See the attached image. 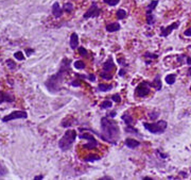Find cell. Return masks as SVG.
Wrapping results in <instances>:
<instances>
[{"label": "cell", "mask_w": 191, "mask_h": 180, "mask_svg": "<svg viewBox=\"0 0 191 180\" xmlns=\"http://www.w3.org/2000/svg\"><path fill=\"white\" fill-rule=\"evenodd\" d=\"M143 126L145 128L151 133H155V134H160L164 133L167 129V122L166 120H159L157 123H153V124H149V123H143Z\"/></svg>", "instance_id": "4"}, {"label": "cell", "mask_w": 191, "mask_h": 180, "mask_svg": "<svg viewBox=\"0 0 191 180\" xmlns=\"http://www.w3.org/2000/svg\"><path fill=\"white\" fill-rule=\"evenodd\" d=\"M120 30V25L118 22H114V24H109L106 26V31L107 32H116Z\"/></svg>", "instance_id": "16"}, {"label": "cell", "mask_w": 191, "mask_h": 180, "mask_svg": "<svg viewBox=\"0 0 191 180\" xmlns=\"http://www.w3.org/2000/svg\"><path fill=\"white\" fill-rule=\"evenodd\" d=\"M100 9H99V7L97 5V3L96 2H94L91 4V7L88 9V11L86 13L84 14V18L85 19H88V18H90V17H98L100 15Z\"/></svg>", "instance_id": "9"}, {"label": "cell", "mask_w": 191, "mask_h": 180, "mask_svg": "<svg viewBox=\"0 0 191 180\" xmlns=\"http://www.w3.org/2000/svg\"><path fill=\"white\" fill-rule=\"evenodd\" d=\"M63 11L60 9V4H58V2H54L53 5H52V14H53L54 17H56V18H58V17H60L62 15H63Z\"/></svg>", "instance_id": "13"}, {"label": "cell", "mask_w": 191, "mask_h": 180, "mask_svg": "<svg viewBox=\"0 0 191 180\" xmlns=\"http://www.w3.org/2000/svg\"><path fill=\"white\" fill-rule=\"evenodd\" d=\"M14 100L15 96H13L12 94L0 91V103H2V102H13Z\"/></svg>", "instance_id": "11"}, {"label": "cell", "mask_w": 191, "mask_h": 180, "mask_svg": "<svg viewBox=\"0 0 191 180\" xmlns=\"http://www.w3.org/2000/svg\"><path fill=\"white\" fill-rule=\"evenodd\" d=\"M15 59H17V60H19V61H22V60H24V54H22V51H17L16 54H14Z\"/></svg>", "instance_id": "30"}, {"label": "cell", "mask_w": 191, "mask_h": 180, "mask_svg": "<svg viewBox=\"0 0 191 180\" xmlns=\"http://www.w3.org/2000/svg\"><path fill=\"white\" fill-rule=\"evenodd\" d=\"M116 114H117L116 112H111V113H108V114H107V117H111V118H113V117L116 116Z\"/></svg>", "instance_id": "37"}, {"label": "cell", "mask_w": 191, "mask_h": 180, "mask_svg": "<svg viewBox=\"0 0 191 180\" xmlns=\"http://www.w3.org/2000/svg\"><path fill=\"white\" fill-rule=\"evenodd\" d=\"M125 132H128V133H133V134H139L138 130L136 129V128H134V127H132V125L131 126H126Z\"/></svg>", "instance_id": "25"}, {"label": "cell", "mask_w": 191, "mask_h": 180, "mask_svg": "<svg viewBox=\"0 0 191 180\" xmlns=\"http://www.w3.org/2000/svg\"><path fill=\"white\" fill-rule=\"evenodd\" d=\"M100 77H102L104 80H111V79H113V76H111V73H106V71H103L100 74Z\"/></svg>", "instance_id": "22"}, {"label": "cell", "mask_w": 191, "mask_h": 180, "mask_svg": "<svg viewBox=\"0 0 191 180\" xmlns=\"http://www.w3.org/2000/svg\"><path fill=\"white\" fill-rule=\"evenodd\" d=\"M104 2L107 3V4L111 5V7H114V5L118 4V3L120 2V0H104Z\"/></svg>", "instance_id": "29"}, {"label": "cell", "mask_w": 191, "mask_h": 180, "mask_svg": "<svg viewBox=\"0 0 191 180\" xmlns=\"http://www.w3.org/2000/svg\"><path fill=\"white\" fill-rule=\"evenodd\" d=\"M26 51H27V54H28V56H31V54L33 52V49H27Z\"/></svg>", "instance_id": "41"}, {"label": "cell", "mask_w": 191, "mask_h": 180, "mask_svg": "<svg viewBox=\"0 0 191 180\" xmlns=\"http://www.w3.org/2000/svg\"><path fill=\"white\" fill-rule=\"evenodd\" d=\"M113 107V102L111 101V100H105V101H103L100 105V108L101 109H108V108H111Z\"/></svg>", "instance_id": "21"}, {"label": "cell", "mask_w": 191, "mask_h": 180, "mask_svg": "<svg viewBox=\"0 0 191 180\" xmlns=\"http://www.w3.org/2000/svg\"><path fill=\"white\" fill-rule=\"evenodd\" d=\"M166 82L168 83V84H174L175 82V75H168L167 77H166Z\"/></svg>", "instance_id": "24"}, {"label": "cell", "mask_w": 191, "mask_h": 180, "mask_svg": "<svg viewBox=\"0 0 191 180\" xmlns=\"http://www.w3.org/2000/svg\"><path fill=\"white\" fill-rule=\"evenodd\" d=\"M77 50H79V54H80L81 56L87 57L88 52H87V50H86V49L84 48V47H79V48H77Z\"/></svg>", "instance_id": "31"}, {"label": "cell", "mask_w": 191, "mask_h": 180, "mask_svg": "<svg viewBox=\"0 0 191 180\" xmlns=\"http://www.w3.org/2000/svg\"><path fill=\"white\" fill-rule=\"evenodd\" d=\"M124 144H125L126 147H128V148H131V149L137 148V147L140 145L139 142L136 141V140H134V139H126L125 142H124Z\"/></svg>", "instance_id": "14"}, {"label": "cell", "mask_w": 191, "mask_h": 180, "mask_svg": "<svg viewBox=\"0 0 191 180\" xmlns=\"http://www.w3.org/2000/svg\"><path fill=\"white\" fill-rule=\"evenodd\" d=\"M111 100H114L115 102H117V103H120L121 102V97L119 94H117V95H113L111 96Z\"/></svg>", "instance_id": "33"}, {"label": "cell", "mask_w": 191, "mask_h": 180, "mask_svg": "<svg viewBox=\"0 0 191 180\" xmlns=\"http://www.w3.org/2000/svg\"><path fill=\"white\" fill-rule=\"evenodd\" d=\"M124 74H125V69H124V68H122V69H121V71H119V76H120V77H122V76H123Z\"/></svg>", "instance_id": "39"}, {"label": "cell", "mask_w": 191, "mask_h": 180, "mask_svg": "<svg viewBox=\"0 0 191 180\" xmlns=\"http://www.w3.org/2000/svg\"><path fill=\"white\" fill-rule=\"evenodd\" d=\"M158 155H159V156L162 157V158H164H164H167V157H168V155H164L162 152H159Z\"/></svg>", "instance_id": "42"}, {"label": "cell", "mask_w": 191, "mask_h": 180, "mask_svg": "<svg viewBox=\"0 0 191 180\" xmlns=\"http://www.w3.org/2000/svg\"><path fill=\"white\" fill-rule=\"evenodd\" d=\"M73 10V4L70 2H66L65 4H64V11L67 13H70L71 11Z\"/></svg>", "instance_id": "26"}, {"label": "cell", "mask_w": 191, "mask_h": 180, "mask_svg": "<svg viewBox=\"0 0 191 180\" xmlns=\"http://www.w3.org/2000/svg\"><path fill=\"white\" fill-rule=\"evenodd\" d=\"M151 93V83L147 81H142L137 85L135 90V95L137 97H147Z\"/></svg>", "instance_id": "5"}, {"label": "cell", "mask_w": 191, "mask_h": 180, "mask_svg": "<svg viewBox=\"0 0 191 180\" xmlns=\"http://www.w3.org/2000/svg\"><path fill=\"white\" fill-rule=\"evenodd\" d=\"M97 160H100V156H97V155H94V153H91V155H89V156L84 159L85 162H94V161H97Z\"/></svg>", "instance_id": "20"}, {"label": "cell", "mask_w": 191, "mask_h": 180, "mask_svg": "<svg viewBox=\"0 0 191 180\" xmlns=\"http://www.w3.org/2000/svg\"><path fill=\"white\" fill-rule=\"evenodd\" d=\"M75 139H77V132L75 130H67L63 138L58 141V147L60 150L67 151L71 148L72 144L74 143Z\"/></svg>", "instance_id": "3"}, {"label": "cell", "mask_w": 191, "mask_h": 180, "mask_svg": "<svg viewBox=\"0 0 191 180\" xmlns=\"http://www.w3.org/2000/svg\"><path fill=\"white\" fill-rule=\"evenodd\" d=\"M28 114L26 111H13L11 114L7 115L2 118V122L7 123L13 120V119H18V118H27Z\"/></svg>", "instance_id": "8"}, {"label": "cell", "mask_w": 191, "mask_h": 180, "mask_svg": "<svg viewBox=\"0 0 191 180\" xmlns=\"http://www.w3.org/2000/svg\"><path fill=\"white\" fill-rule=\"evenodd\" d=\"M178 26H179V22H173L171 26H168V27H162V28H160V31H162L160 35H162V37L168 36V35H170V34H171V32L173 31V30L177 29V28H178Z\"/></svg>", "instance_id": "10"}, {"label": "cell", "mask_w": 191, "mask_h": 180, "mask_svg": "<svg viewBox=\"0 0 191 180\" xmlns=\"http://www.w3.org/2000/svg\"><path fill=\"white\" fill-rule=\"evenodd\" d=\"M184 34L186 35V36H191V28H189V29H187L186 31L184 32Z\"/></svg>", "instance_id": "35"}, {"label": "cell", "mask_w": 191, "mask_h": 180, "mask_svg": "<svg viewBox=\"0 0 191 180\" xmlns=\"http://www.w3.org/2000/svg\"><path fill=\"white\" fill-rule=\"evenodd\" d=\"M122 119H123V122L125 123L126 126H131L132 124L134 123V119L131 115L128 114V113H125V114L122 115Z\"/></svg>", "instance_id": "17"}, {"label": "cell", "mask_w": 191, "mask_h": 180, "mask_svg": "<svg viewBox=\"0 0 191 180\" xmlns=\"http://www.w3.org/2000/svg\"><path fill=\"white\" fill-rule=\"evenodd\" d=\"M74 67L77 68V69H84L85 63L83 61H75L74 62Z\"/></svg>", "instance_id": "27"}, {"label": "cell", "mask_w": 191, "mask_h": 180, "mask_svg": "<svg viewBox=\"0 0 191 180\" xmlns=\"http://www.w3.org/2000/svg\"><path fill=\"white\" fill-rule=\"evenodd\" d=\"M7 65L10 69H15V68H16V64H15V62L13 61V60H10V59L7 60Z\"/></svg>", "instance_id": "28"}, {"label": "cell", "mask_w": 191, "mask_h": 180, "mask_svg": "<svg viewBox=\"0 0 191 180\" xmlns=\"http://www.w3.org/2000/svg\"><path fill=\"white\" fill-rule=\"evenodd\" d=\"M101 139L106 143L116 145L120 138V129L114 119H111V117H102L101 119Z\"/></svg>", "instance_id": "2"}, {"label": "cell", "mask_w": 191, "mask_h": 180, "mask_svg": "<svg viewBox=\"0 0 191 180\" xmlns=\"http://www.w3.org/2000/svg\"><path fill=\"white\" fill-rule=\"evenodd\" d=\"M125 16H126V12L123 9H119V10L117 11V18H118V19H123Z\"/></svg>", "instance_id": "23"}, {"label": "cell", "mask_w": 191, "mask_h": 180, "mask_svg": "<svg viewBox=\"0 0 191 180\" xmlns=\"http://www.w3.org/2000/svg\"><path fill=\"white\" fill-rule=\"evenodd\" d=\"M70 65H71V60L67 58H64L60 62V69L58 71V73H55L54 75L50 76L47 81L45 82L46 88L50 91L51 93H58L62 88V83H63L64 79H65L66 75L68 74V71H70Z\"/></svg>", "instance_id": "1"}, {"label": "cell", "mask_w": 191, "mask_h": 180, "mask_svg": "<svg viewBox=\"0 0 191 180\" xmlns=\"http://www.w3.org/2000/svg\"><path fill=\"white\" fill-rule=\"evenodd\" d=\"M111 89H113V85L111 84H104V83L99 84V86H98V90L100 92H107V91H111Z\"/></svg>", "instance_id": "19"}, {"label": "cell", "mask_w": 191, "mask_h": 180, "mask_svg": "<svg viewBox=\"0 0 191 180\" xmlns=\"http://www.w3.org/2000/svg\"><path fill=\"white\" fill-rule=\"evenodd\" d=\"M114 68H115V63H114V61L111 60V58H109L108 60L103 64V66H102L103 71H106V73H111Z\"/></svg>", "instance_id": "12"}, {"label": "cell", "mask_w": 191, "mask_h": 180, "mask_svg": "<svg viewBox=\"0 0 191 180\" xmlns=\"http://www.w3.org/2000/svg\"><path fill=\"white\" fill-rule=\"evenodd\" d=\"M88 80H90V81H96V77H94V75H89V76H88Z\"/></svg>", "instance_id": "38"}, {"label": "cell", "mask_w": 191, "mask_h": 180, "mask_svg": "<svg viewBox=\"0 0 191 180\" xmlns=\"http://www.w3.org/2000/svg\"><path fill=\"white\" fill-rule=\"evenodd\" d=\"M188 76H189V77H191V67L188 69Z\"/></svg>", "instance_id": "44"}, {"label": "cell", "mask_w": 191, "mask_h": 180, "mask_svg": "<svg viewBox=\"0 0 191 180\" xmlns=\"http://www.w3.org/2000/svg\"><path fill=\"white\" fill-rule=\"evenodd\" d=\"M151 86H154L157 91H159L160 89H162V81H160L159 76H156V77H155L154 81L151 83Z\"/></svg>", "instance_id": "18"}, {"label": "cell", "mask_w": 191, "mask_h": 180, "mask_svg": "<svg viewBox=\"0 0 191 180\" xmlns=\"http://www.w3.org/2000/svg\"><path fill=\"white\" fill-rule=\"evenodd\" d=\"M80 139H84V140H87V143L86 144H83V148L84 149H94L96 147H98V141L94 139V136L92 134L89 133H82L79 135Z\"/></svg>", "instance_id": "6"}, {"label": "cell", "mask_w": 191, "mask_h": 180, "mask_svg": "<svg viewBox=\"0 0 191 180\" xmlns=\"http://www.w3.org/2000/svg\"><path fill=\"white\" fill-rule=\"evenodd\" d=\"M79 46V36H77V33H72L70 36V47L72 50L77 48Z\"/></svg>", "instance_id": "15"}, {"label": "cell", "mask_w": 191, "mask_h": 180, "mask_svg": "<svg viewBox=\"0 0 191 180\" xmlns=\"http://www.w3.org/2000/svg\"><path fill=\"white\" fill-rule=\"evenodd\" d=\"M0 170H3V172H5V173H7V170H5V168L3 167L2 165H1V164H0ZM4 175V174L2 173V172H0V176H3Z\"/></svg>", "instance_id": "36"}, {"label": "cell", "mask_w": 191, "mask_h": 180, "mask_svg": "<svg viewBox=\"0 0 191 180\" xmlns=\"http://www.w3.org/2000/svg\"><path fill=\"white\" fill-rule=\"evenodd\" d=\"M158 4V1L157 0H154V1H152V2L150 3V4L147 5V25H153L154 24V15H153V11H154V9L156 7H157Z\"/></svg>", "instance_id": "7"}, {"label": "cell", "mask_w": 191, "mask_h": 180, "mask_svg": "<svg viewBox=\"0 0 191 180\" xmlns=\"http://www.w3.org/2000/svg\"><path fill=\"white\" fill-rule=\"evenodd\" d=\"M43 178H44V176L39 175V176H35V177H34V179H35V180H39V179H43Z\"/></svg>", "instance_id": "40"}, {"label": "cell", "mask_w": 191, "mask_h": 180, "mask_svg": "<svg viewBox=\"0 0 191 180\" xmlns=\"http://www.w3.org/2000/svg\"><path fill=\"white\" fill-rule=\"evenodd\" d=\"M187 64L191 65V58H187Z\"/></svg>", "instance_id": "43"}, {"label": "cell", "mask_w": 191, "mask_h": 180, "mask_svg": "<svg viewBox=\"0 0 191 180\" xmlns=\"http://www.w3.org/2000/svg\"><path fill=\"white\" fill-rule=\"evenodd\" d=\"M145 58L149 57V58H152V59H157V54H150V52H145Z\"/></svg>", "instance_id": "34"}, {"label": "cell", "mask_w": 191, "mask_h": 180, "mask_svg": "<svg viewBox=\"0 0 191 180\" xmlns=\"http://www.w3.org/2000/svg\"><path fill=\"white\" fill-rule=\"evenodd\" d=\"M149 116H150L151 119H156L158 116H159V112H157V111H151Z\"/></svg>", "instance_id": "32"}]
</instances>
